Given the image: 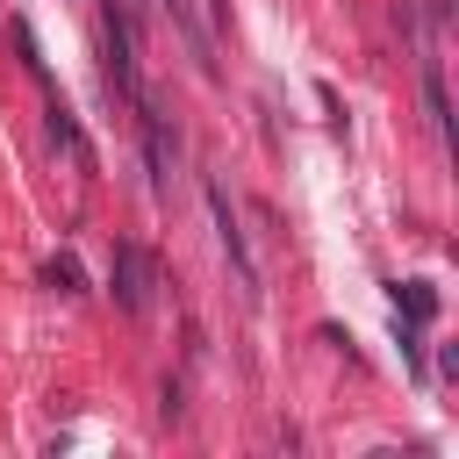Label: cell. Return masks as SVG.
Listing matches in <instances>:
<instances>
[{
	"label": "cell",
	"mask_w": 459,
	"mask_h": 459,
	"mask_svg": "<svg viewBox=\"0 0 459 459\" xmlns=\"http://www.w3.org/2000/svg\"><path fill=\"white\" fill-rule=\"evenodd\" d=\"M208 215H215V244H222V265H230L237 294L258 301V258H251V237L237 230V208H230V186L222 179H208Z\"/></svg>",
	"instance_id": "6da1fadb"
},
{
	"label": "cell",
	"mask_w": 459,
	"mask_h": 459,
	"mask_svg": "<svg viewBox=\"0 0 459 459\" xmlns=\"http://www.w3.org/2000/svg\"><path fill=\"white\" fill-rule=\"evenodd\" d=\"M394 316H409V323H437V287H430V280H402V287H394Z\"/></svg>",
	"instance_id": "52a82bcc"
},
{
	"label": "cell",
	"mask_w": 459,
	"mask_h": 459,
	"mask_svg": "<svg viewBox=\"0 0 459 459\" xmlns=\"http://www.w3.org/2000/svg\"><path fill=\"white\" fill-rule=\"evenodd\" d=\"M100 50H108V86L122 100H136L143 93V72H136V22H129L122 0H100Z\"/></svg>",
	"instance_id": "7a4b0ae2"
},
{
	"label": "cell",
	"mask_w": 459,
	"mask_h": 459,
	"mask_svg": "<svg viewBox=\"0 0 459 459\" xmlns=\"http://www.w3.org/2000/svg\"><path fill=\"white\" fill-rule=\"evenodd\" d=\"M136 122H143V158H151V194H172L179 179V129L165 122V108L151 93H136Z\"/></svg>",
	"instance_id": "277c9868"
},
{
	"label": "cell",
	"mask_w": 459,
	"mask_h": 459,
	"mask_svg": "<svg viewBox=\"0 0 459 459\" xmlns=\"http://www.w3.org/2000/svg\"><path fill=\"white\" fill-rule=\"evenodd\" d=\"M7 36H14V50H22V65H29V79H43V86H50V72H43V50H36V36H29V22H7Z\"/></svg>",
	"instance_id": "9c48e42d"
},
{
	"label": "cell",
	"mask_w": 459,
	"mask_h": 459,
	"mask_svg": "<svg viewBox=\"0 0 459 459\" xmlns=\"http://www.w3.org/2000/svg\"><path fill=\"white\" fill-rule=\"evenodd\" d=\"M151 287H158V265L136 237H115V258H108V294L122 316H143L151 308Z\"/></svg>",
	"instance_id": "3957f363"
},
{
	"label": "cell",
	"mask_w": 459,
	"mask_h": 459,
	"mask_svg": "<svg viewBox=\"0 0 459 459\" xmlns=\"http://www.w3.org/2000/svg\"><path fill=\"white\" fill-rule=\"evenodd\" d=\"M423 108H430V129H437V143H445V129H452V100H445V65L423 50Z\"/></svg>",
	"instance_id": "8992f818"
},
{
	"label": "cell",
	"mask_w": 459,
	"mask_h": 459,
	"mask_svg": "<svg viewBox=\"0 0 459 459\" xmlns=\"http://www.w3.org/2000/svg\"><path fill=\"white\" fill-rule=\"evenodd\" d=\"M43 287H50V294H86V265H79L72 251H50V258H43Z\"/></svg>",
	"instance_id": "ba28073f"
},
{
	"label": "cell",
	"mask_w": 459,
	"mask_h": 459,
	"mask_svg": "<svg viewBox=\"0 0 459 459\" xmlns=\"http://www.w3.org/2000/svg\"><path fill=\"white\" fill-rule=\"evenodd\" d=\"M43 129H50V143H57V151H65V158H72L79 172H100V158H93V143H86V129H79V115H72V108H65L57 93L43 100Z\"/></svg>",
	"instance_id": "5b68a950"
}]
</instances>
